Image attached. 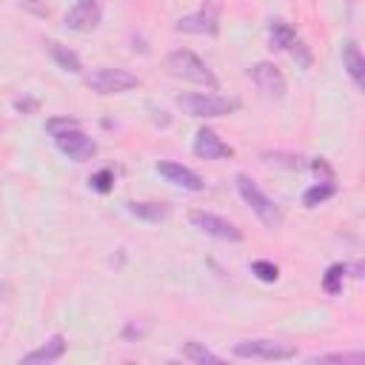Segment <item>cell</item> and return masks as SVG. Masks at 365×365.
Instances as JSON below:
<instances>
[{
    "instance_id": "29",
    "label": "cell",
    "mask_w": 365,
    "mask_h": 365,
    "mask_svg": "<svg viewBox=\"0 0 365 365\" xmlns=\"http://www.w3.org/2000/svg\"><path fill=\"white\" fill-rule=\"evenodd\" d=\"M37 100L34 97H20V100H14V108L17 111H23V114H29V111H37Z\"/></svg>"
},
{
    "instance_id": "24",
    "label": "cell",
    "mask_w": 365,
    "mask_h": 365,
    "mask_svg": "<svg viewBox=\"0 0 365 365\" xmlns=\"http://www.w3.org/2000/svg\"><path fill=\"white\" fill-rule=\"evenodd\" d=\"M88 185H91L94 191H100V194H108V191L114 188V171H111V168H100L97 174L88 177Z\"/></svg>"
},
{
    "instance_id": "7",
    "label": "cell",
    "mask_w": 365,
    "mask_h": 365,
    "mask_svg": "<svg viewBox=\"0 0 365 365\" xmlns=\"http://www.w3.org/2000/svg\"><path fill=\"white\" fill-rule=\"evenodd\" d=\"M188 222H191L197 231H202V234H208V237H214V240H222V242H242V240H245L242 228H237L231 220H225V217H220V214H211V211L194 208V211H188Z\"/></svg>"
},
{
    "instance_id": "10",
    "label": "cell",
    "mask_w": 365,
    "mask_h": 365,
    "mask_svg": "<svg viewBox=\"0 0 365 365\" xmlns=\"http://www.w3.org/2000/svg\"><path fill=\"white\" fill-rule=\"evenodd\" d=\"M194 154H197L200 160H228V157H234V148H231L214 128L202 125V128H197V134H194Z\"/></svg>"
},
{
    "instance_id": "13",
    "label": "cell",
    "mask_w": 365,
    "mask_h": 365,
    "mask_svg": "<svg viewBox=\"0 0 365 365\" xmlns=\"http://www.w3.org/2000/svg\"><path fill=\"white\" fill-rule=\"evenodd\" d=\"M63 354H66V336L63 334H51L40 348L23 354L20 365H48V362H57Z\"/></svg>"
},
{
    "instance_id": "1",
    "label": "cell",
    "mask_w": 365,
    "mask_h": 365,
    "mask_svg": "<svg viewBox=\"0 0 365 365\" xmlns=\"http://www.w3.org/2000/svg\"><path fill=\"white\" fill-rule=\"evenodd\" d=\"M177 106L182 108V114L188 117H225L240 111V100L237 97H225V94H214V91H182L177 97Z\"/></svg>"
},
{
    "instance_id": "16",
    "label": "cell",
    "mask_w": 365,
    "mask_h": 365,
    "mask_svg": "<svg viewBox=\"0 0 365 365\" xmlns=\"http://www.w3.org/2000/svg\"><path fill=\"white\" fill-rule=\"evenodd\" d=\"M46 51H48V57L54 60L57 68H63V71H68V74H83V60H80L77 51H71L68 46H63V43H57V40H48V43H46Z\"/></svg>"
},
{
    "instance_id": "20",
    "label": "cell",
    "mask_w": 365,
    "mask_h": 365,
    "mask_svg": "<svg viewBox=\"0 0 365 365\" xmlns=\"http://www.w3.org/2000/svg\"><path fill=\"white\" fill-rule=\"evenodd\" d=\"M334 194H336V182H314L311 188H305L302 205H305V208H317V205H322L325 200H331Z\"/></svg>"
},
{
    "instance_id": "11",
    "label": "cell",
    "mask_w": 365,
    "mask_h": 365,
    "mask_svg": "<svg viewBox=\"0 0 365 365\" xmlns=\"http://www.w3.org/2000/svg\"><path fill=\"white\" fill-rule=\"evenodd\" d=\"M100 26V3L97 0H77L68 11H66V29L71 31H94Z\"/></svg>"
},
{
    "instance_id": "14",
    "label": "cell",
    "mask_w": 365,
    "mask_h": 365,
    "mask_svg": "<svg viewBox=\"0 0 365 365\" xmlns=\"http://www.w3.org/2000/svg\"><path fill=\"white\" fill-rule=\"evenodd\" d=\"M342 68L348 71V77L356 88H365V57H362L356 40L342 43Z\"/></svg>"
},
{
    "instance_id": "27",
    "label": "cell",
    "mask_w": 365,
    "mask_h": 365,
    "mask_svg": "<svg viewBox=\"0 0 365 365\" xmlns=\"http://www.w3.org/2000/svg\"><path fill=\"white\" fill-rule=\"evenodd\" d=\"M288 51H291V57L299 63V68H308V66H311V51H308V46H305L302 40H294V46H291Z\"/></svg>"
},
{
    "instance_id": "5",
    "label": "cell",
    "mask_w": 365,
    "mask_h": 365,
    "mask_svg": "<svg viewBox=\"0 0 365 365\" xmlns=\"http://www.w3.org/2000/svg\"><path fill=\"white\" fill-rule=\"evenodd\" d=\"M86 86L94 94L108 97V94H125L131 88H137L140 86V77L131 74V71H125V68H108L106 66V68H97V71L86 74Z\"/></svg>"
},
{
    "instance_id": "31",
    "label": "cell",
    "mask_w": 365,
    "mask_h": 365,
    "mask_svg": "<svg viewBox=\"0 0 365 365\" xmlns=\"http://www.w3.org/2000/svg\"><path fill=\"white\" fill-rule=\"evenodd\" d=\"M354 277H356V279L362 277V262H354Z\"/></svg>"
},
{
    "instance_id": "30",
    "label": "cell",
    "mask_w": 365,
    "mask_h": 365,
    "mask_svg": "<svg viewBox=\"0 0 365 365\" xmlns=\"http://www.w3.org/2000/svg\"><path fill=\"white\" fill-rule=\"evenodd\" d=\"M123 336H125V339H134V336L140 339V336H143V331H140V328H134V325H128V328L123 331Z\"/></svg>"
},
{
    "instance_id": "2",
    "label": "cell",
    "mask_w": 365,
    "mask_h": 365,
    "mask_svg": "<svg viewBox=\"0 0 365 365\" xmlns=\"http://www.w3.org/2000/svg\"><path fill=\"white\" fill-rule=\"evenodd\" d=\"M165 66L174 77L180 80H188V83H197V86H205L211 91L220 88V80L214 77V71L205 66L202 57H197L191 48H174L168 57H165Z\"/></svg>"
},
{
    "instance_id": "23",
    "label": "cell",
    "mask_w": 365,
    "mask_h": 365,
    "mask_svg": "<svg viewBox=\"0 0 365 365\" xmlns=\"http://www.w3.org/2000/svg\"><path fill=\"white\" fill-rule=\"evenodd\" d=\"M251 274H254L259 282H277V279H279V268H277L271 259H254V262H251Z\"/></svg>"
},
{
    "instance_id": "15",
    "label": "cell",
    "mask_w": 365,
    "mask_h": 365,
    "mask_svg": "<svg viewBox=\"0 0 365 365\" xmlns=\"http://www.w3.org/2000/svg\"><path fill=\"white\" fill-rule=\"evenodd\" d=\"M125 211L143 222H151V225H160L171 217V205L168 202H154V200H143V202H125Z\"/></svg>"
},
{
    "instance_id": "3",
    "label": "cell",
    "mask_w": 365,
    "mask_h": 365,
    "mask_svg": "<svg viewBox=\"0 0 365 365\" xmlns=\"http://www.w3.org/2000/svg\"><path fill=\"white\" fill-rule=\"evenodd\" d=\"M234 185H237V191H240V197H242V202L257 214V220L262 222V225H268V228H279V222H282V211H279V205L248 177V174H237L234 177Z\"/></svg>"
},
{
    "instance_id": "4",
    "label": "cell",
    "mask_w": 365,
    "mask_h": 365,
    "mask_svg": "<svg viewBox=\"0 0 365 365\" xmlns=\"http://www.w3.org/2000/svg\"><path fill=\"white\" fill-rule=\"evenodd\" d=\"M231 354L237 359H262V362H285V359H297V348L291 342H279V339H240Z\"/></svg>"
},
{
    "instance_id": "6",
    "label": "cell",
    "mask_w": 365,
    "mask_h": 365,
    "mask_svg": "<svg viewBox=\"0 0 365 365\" xmlns=\"http://www.w3.org/2000/svg\"><path fill=\"white\" fill-rule=\"evenodd\" d=\"M174 29L182 34H202V37L220 34V0H205L197 11L182 14L174 23Z\"/></svg>"
},
{
    "instance_id": "17",
    "label": "cell",
    "mask_w": 365,
    "mask_h": 365,
    "mask_svg": "<svg viewBox=\"0 0 365 365\" xmlns=\"http://www.w3.org/2000/svg\"><path fill=\"white\" fill-rule=\"evenodd\" d=\"M294 40H297V31H294L291 23H285V20H271V26H268V46H271L274 51H288V48L294 46Z\"/></svg>"
},
{
    "instance_id": "26",
    "label": "cell",
    "mask_w": 365,
    "mask_h": 365,
    "mask_svg": "<svg viewBox=\"0 0 365 365\" xmlns=\"http://www.w3.org/2000/svg\"><path fill=\"white\" fill-rule=\"evenodd\" d=\"M17 9H23L26 14H34V17H48V6L46 0H14Z\"/></svg>"
},
{
    "instance_id": "19",
    "label": "cell",
    "mask_w": 365,
    "mask_h": 365,
    "mask_svg": "<svg viewBox=\"0 0 365 365\" xmlns=\"http://www.w3.org/2000/svg\"><path fill=\"white\" fill-rule=\"evenodd\" d=\"M180 354H182V359H188V362H194V365H205V362L217 365V362H220V356H217L214 351H208V348H205L202 342H197V339H188V342H182Z\"/></svg>"
},
{
    "instance_id": "22",
    "label": "cell",
    "mask_w": 365,
    "mask_h": 365,
    "mask_svg": "<svg viewBox=\"0 0 365 365\" xmlns=\"http://www.w3.org/2000/svg\"><path fill=\"white\" fill-rule=\"evenodd\" d=\"M308 362H311V365H322V362H342V365H362V362H365V354H362V351H351V354H319V356H311Z\"/></svg>"
},
{
    "instance_id": "25",
    "label": "cell",
    "mask_w": 365,
    "mask_h": 365,
    "mask_svg": "<svg viewBox=\"0 0 365 365\" xmlns=\"http://www.w3.org/2000/svg\"><path fill=\"white\" fill-rule=\"evenodd\" d=\"M308 168L314 171V177H317L319 182H334V168L328 165L325 157H314V160H308Z\"/></svg>"
},
{
    "instance_id": "18",
    "label": "cell",
    "mask_w": 365,
    "mask_h": 365,
    "mask_svg": "<svg viewBox=\"0 0 365 365\" xmlns=\"http://www.w3.org/2000/svg\"><path fill=\"white\" fill-rule=\"evenodd\" d=\"M262 163L277 165V168H288V171L308 168V160L302 154H294V151H262Z\"/></svg>"
},
{
    "instance_id": "9",
    "label": "cell",
    "mask_w": 365,
    "mask_h": 365,
    "mask_svg": "<svg viewBox=\"0 0 365 365\" xmlns=\"http://www.w3.org/2000/svg\"><path fill=\"white\" fill-rule=\"evenodd\" d=\"M248 77L257 83V88H259L262 94H268V97H274V100L285 97V91H288V83H285L282 71H279L274 63H268V60L254 63V66L248 68Z\"/></svg>"
},
{
    "instance_id": "8",
    "label": "cell",
    "mask_w": 365,
    "mask_h": 365,
    "mask_svg": "<svg viewBox=\"0 0 365 365\" xmlns=\"http://www.w3.org/2000/svg\"><path fill=\"white\" fill-rule=\"evenodd\" d=\"M51 140H54L57 151H60L63 157L74 160V163H86V160H91V157L97 154V143H94L88 134H83V131H80V125H71V128L54 131V134H51Z\"/></svg>"
},
{
    "instance_id": "21",
    "label": "cell",
    "mask_w": 365,
    "mask_h": 365,
    "mask_svg": "<svg viewBox=\"0 0 365 365\" xmlns=\"http://www.w3.org/2000/svg\"><path fill=\"white\" fill-rule=\"evenodd\" d=\"M345 274H348V265H342V262H334V265H328V271L322 274V291H325L328 297H336V294H342V282H345Z\"/></svg>"
},
{
    "instance_id": "28",
    "label": "cell",
    "mask_w": 365,
    "mask_h": 365,
    "mask_svg": "<svg viewBox=\"0 0 365 365\" xmlns=\"http://www.w3.org/2000/svg\"><path fill=\"white\" fill-rule=\"evenodd\" d=\"M71 125H80L74 117H51V120H46V131L48 134H54V131H63V128H71Z\"/></svg>"
},
{
    "instance_id": "12",
    "label": "cell",
    "mask_w": 365,
    "mask_h": 365,
    "mask_svg": "<svg viewBox=\"0 0 365 365\" xmlns=\"http://www.w3.org/2000/svg\"><path fill=\"white\" fill-rule=\"evenodd\" d=\"M154 168H157V174H163L168 182H174V185L185 188V191H202V177H200L197 171H191L188 165H182V163L160 160Z\"/></svg>"
}]
</instances>
